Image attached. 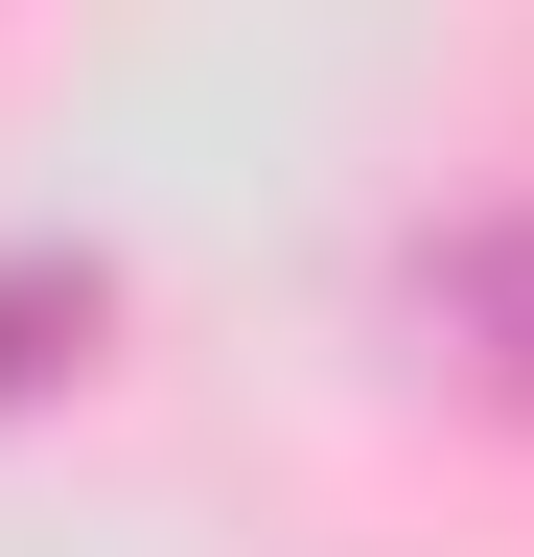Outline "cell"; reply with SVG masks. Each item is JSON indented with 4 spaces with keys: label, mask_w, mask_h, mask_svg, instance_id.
Listing matches in <instances>:
<instances>
[{
    "label": "cell",
    "mask_w": 534,
    "mask_h": 557,
    "mask_svg": "<svg viewBox=\"0 0 534 557\" xmlns=\"http://www.w3.org/2000/svg\"><path fill=\"white\" fill-rule=\"evenodd\" d=\"M419 302H442V348H464L488 395H534V209H488V233H442V256H419Z\"/></svg>",
    "instance_id": "6da1fadb"
}]
</instances>
